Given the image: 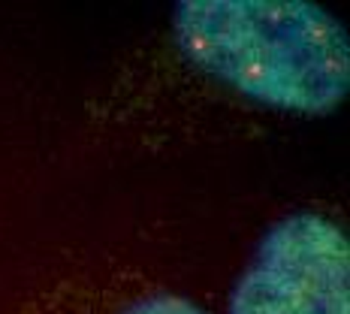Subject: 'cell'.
<instances>
[{
	"mask_svg": "<svg viewBox=\"0 0 350 314\" xmlns=\"http://www.w3.org/2000/svg\"><path fill=\"white\" fill-rule=\"evenodd\" d=\"M227 314H350V245L345 230L296 211L262 236Z\"/></svg>",
	"mask_w": 350,
	"mask_h": 314,
	"instance_id": "cell-2",
	"label": "cell"
},
{
	"mask_svg": "<svg viewBox=\"0 0 350 314\" xmlns=\"http://www.w3.org/2000/svg\"><path fill=\"white\" fill-rule=\"evenodd\" d=\"M121 314H206L200 305H193L185 296H170V293H157V296H145L136 299L133 305H127Z\"/></svg>",
	"mask_w": 350,
	"mask_h": 314,
	"instance_id": "cell-3",
	"label": "cell"
},
{
	"mask_svg": "<svg viewBox=\"0 0 350 314\" xmlns=\"http://www.w3.org/2000/svg\"><path fill=\"white\" fill-rule=\"evenodd\" d=\"M172 27L187 61L262 106L329 115L347 97V34L314 3L185 0Z\"/></svg>",
	"mask_w": 350,
	"mask_h": 314,
	"instance_id": "cell-1",
	"label": "cell"
}]
</instances>
